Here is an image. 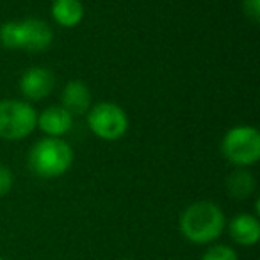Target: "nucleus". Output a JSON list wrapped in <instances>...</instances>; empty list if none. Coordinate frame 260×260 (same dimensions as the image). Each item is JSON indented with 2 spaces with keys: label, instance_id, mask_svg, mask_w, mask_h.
<instances>
[{
  "label": "nucleus",
  "instance_id": "dca6fc26",
  "mask_svg": "<svg viewBox=\"0 0 260 260\" xmlns=\"http://www.w3.org/2000/svg\"><path fill=\"white\" fill-rule=\"evenodd\" d=\"M121 260H130V258H121Z\"/></svg>",
  "mask_w": 260,
  "mask_h": 260
},
{
  "label": "nucleus",
  "instance_id": "4468645a",
  "mask_svg": "<svg viewBox=\"0 0 260 260\" xmlns=\"http://www.w3.org/2000/svg\"><path fill=\"white\" fill-rule=\"evenodd\" d=\"M15 184V177H13L11 170L4 164H0V196L9 194V191L13 189Z\"/></svg>",
  "mask_w": 260,
  "mask_h": 260
},
{
  "label": "nucleus",
  "instance_id": "423d86ee",
  "mask_svg": "<svg viewBox=\"0 0 260 260\" xmlns=\"http://www.w3.org/2000/svg\"><path fill=\"white\" fill-rule=\"evenodd\" d=\"M87 125L96 138L118 141L128 130V116L118 104L102 102L87 111Z\"/></svg>",
  "mask_w": 260,
  "mask_h": 260
},
{
  "label": "nucleus",
  "instance_id": "9d476101",
  "mask_svg": "<svg viewBox=\"0 0 260 260\" xmlns=\"http://www.w3.org/2000/svg\"><path fill=\"white\" fill-rule=\"evenodd\" d=\"M228 234L237 244L255 246L260 239V221L253 214H239L228 224Z\"/></svg>",
  "mask_w": 260,
  "mask_h": 260
},
{
  "label": "nucleus",
  "instance_id": "ddd939ff",
  "mask_svg": "<svg viewBox=\"0 0 260 260\" xmlns=\"http://www.w3.org/2000/svg\"><path fill=\"white\" fill-rule=\"evenodd\" d=\"M202 260H239L237 253L226 244H214L203 253Z\"/></svg>",
  "mask_w": 260,
  "mask_h": 260
},
{
  "label": "nucleus",
  "instance_id": "1a4fd4ad",
  "mask_svg": "<svg viewBox=\"0 0 260 260\" xmlns=\"http://www.w3.org/2000/svg\"><path fill=\"white\" fill-rule=\"evenodd\" d=\"M61 107L72 116H82L91 109V91L82 80H70L62 89Z\"/></svg>",
  "mask_w": 260,
  "mask_h": 260
},
{
  "label": "nucleus",
  "instance_id": "6e6552de",
  "mask_svg": "<svg viewBox=\"0 0 260 260\" xmlns=\"http://www.w3.org/2000/svg\"><path fill=\"white\" fill-rule=\"evenodd\" d=\"M36 126L48 138H61L66 132H70L73 126V116L61 105L47 107L41 114H38Z\"/></svg>",
  "mask_w": 260,
  "mask_h": 260
},
{
  "label": "nucleus",
  "instance_id": "7ed1b4c3",
  "mask_svg": "<svg viewBox=\"0 0 260 260\" xmlns=\"http://www.w3.org/2000/svg\"><path fill=\"white\" fill-rule=\"evenodd\" d=\"M54 41L50 25L40 18H27L20 22H8L0 27V45L11 50L43 52Z\"/></svg>",
  "mask_w": 260,
  "mask_h": 260
},
{
  "label": "nucleus",
  "instance_id": "f8f14e48",
  "mask_svg": "<svg viewBox=\"0 0 260 260\" xmlns=\"http://www.w3.org/2000/svg\"><path fill=\"white\" fill-rule=\"evenodd\" d=\"M255 177L251 175V171L246 168H237L235 171H232L226 178V189L234 198L244 200L248 196L253 194L255 191Z\"/></svg>",
  "mask_w": 260,
  "mask_h": 260
},
{
  "label": "nucleus",
  "instance_id": "9b49d317",
  "mask_svg": "<svg viewBox=\"0 0 260 260\" xmlns=\"http://www.w3.org/2000/svg\"><path fill=\"white\" fill-rule=\"evenodd\" d=\"M52 16L55 23L72 29L77 27L84 18V6L80 0H54L52 2Z\"/></svg>",
  "mask_w": 260,
  "mask_h": 260
},
{
  "label": "nucleus",
  "instance_id": "39448f33",
  "mask_svg": "<svg viewBox=\"0 0 260 260\" xmlns=\"http://www.w3.org/2000/svg\"><path fill=\"white\" fill-rule=\"evenodd\" d=\"M38 112L22 100H0V139L18 141L32 134Z\"/></svg>",
  "mask_w": 260,
  "mask_h": 260
},
{
  "label": "nucleus",
  "instance_id": "2eb2a0df",
  "mask_svg": "<svg viewBox=\"0 0 260 260\" xmlns=\"http://www.w3.org/2000/svg\"><path fill=\"white\" fill-rule=\"evenodd\" d=\"M242 9L251 22H260V0H242Z\"/></svg>",
  "mask_w": 260,
  "mask_h": 260
},
{
  "label": "nucleus",
  "instance_id": "0eeeda50",
  "mask_svg": "<svg viewBox=\"0 0 260 260\" xmlns=\"http://www.w3.org/2000/svg\"><path fill=\"white\" fill-rule=\"evenodd\" d=\"M55 87V77L45 66H32L25 70L20 79V91L27 100L40 102L47 98Z\"/></svg>",
  "mask_w": 260,
  "mask_h": 260
},
{
  "label": "nucleus",
  "instance_id": "f3484780",
  "mask_svg": "<svg viewBox=\"0 0 260 260\" xmlns=\"http://www.w3.org/2000/svg\"><path fill=\"white\" fill-rule=\"evenodd\" d=\"M0 260H6V258H2V256H0Z\"/></svg>",
  "mask_w": 260,
  "mask_h": 260
},
{
  "label": "nucleus",
  "instance_id": "f257e3e1",
  "mask_svg": "<svg viewBox=\"0 0 260 260\" xmlns=\"http://www.w3.org/2000/svg\"><path fill=\"white\" fill-rule=\"evenodd\" d=\"M226 226V217L214 202H194L182 212L180 232L194 244L214 242Z\"/></svg>",
  "mask_w": 260,
  "mask_h": 260
},
{
  "label": "nucleus",
  "instance_id": "20e7f679",
  "mask_svg": "<svg viewBox=\"0 0 260 260\" xmlns=\"http://www.w3.org/2000/svg\"><path fill=\"white\" fill-rule=\"evenodd\" d=\"M221 152L224 159L234 166H253L260 159V132L249 125L234 126L224 134Z\"/></svg>",
  "mask_w": 260,
  "mask_h": 260
},
{
  "label": "nucleus",
  "instance_id": "f03ea898",
  "mask_svg": "<svg viewBox=\"0 0 260 260\" xmlns=\"http://www.w3.org/2000/svg\"><path fill=\"white\" fill-rule=\"evenodd\" d=\"M29 170L41 178H57L73 164V150L61 138L40 139L27 157Z\"/></svg>",
  "mask_w": 260,
  "mask_h": 260
}]
</instances>
